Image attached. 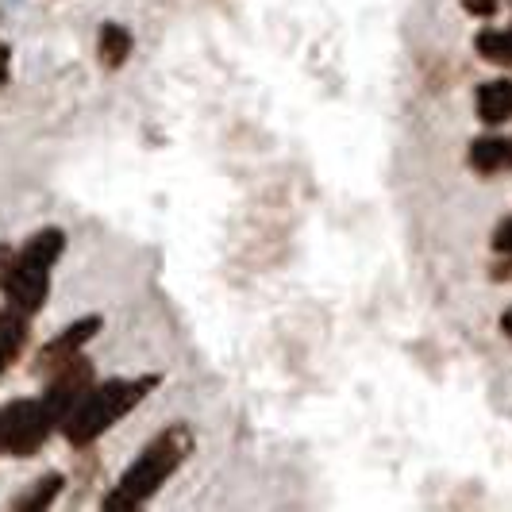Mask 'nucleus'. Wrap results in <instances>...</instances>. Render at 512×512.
<instances>
[{
	"label": "nucleus",
	"mask_w": 512,
	"mask_h": 512,
	"mask_svg": "<svg viewBox=\"0 0 512 512\" xmlns=\"http://www.w3.org/2000/svg\"><path fill=\"white\" fill-rule=\"evenodd\" d=\"M0 293H4L8 308L24 312V316H35V312H43L47 297H51V270L27 266V262H20V255H16L12 270H8V278H4V285H0Z\"/></svg>",
	"instance_id": "6"
},
{
	"label": "nucleus",
	"mask_w": 512,
	"mask_h": 512,
	"mask_svg": "<svg viewBox=\"0 0 512 512\" xmlns=\"http://www.w3.org/2000/svg\"><path fill=\"white\" fill-rule=\"evenodd\" d=\"M474 51L482 54L486 62H493V66H509L512 70V27H505V31H482L478 39H474Z\"/></svg>",
	"instance_id": "12"
},
{
	"label": "nucleus",
	"mask_w": 512,
	"mask_h": 512,
	"mask_svg": "<svg viewBox=\"0 0 512 512\" xmlns=\"http://www.w3.org/2000/svg\"><path fill=\"white\" fill-rule=\"evenodd\" d=\"M501 332H505V335L512 339V308L505 312V316H501Z\"/></svg>",
	"instance_id": "18"
},
{
	"label": "nucleus",
	"mask_w": 512,
	"mask_h": 512,
	"mask_svg": "<svg viewBox=\"0 0 512 512\" xmlns=\"http://www.w3.org/2000/svg\"><path fill=\"white\" fill-rule=\"evenodd\" d=\"M193 451V432L185 424H170L143 447V455L131 462L120 474V482L112 486V493H104L101 509L120 512V509H143L158 489L166 486L181 470V462Z\"/></svg>",
	"instance_id": "1"
},
{
	"label": "nucleus",
	"mask_w": 512,
	"mask_h": 512,
	"mask_svg": "<svg viewBox=\"0 0 512 512\" xmlns=\"http://www.w3.org/2000/svg\"><path fill=\"white\" fill-rule=\"evenodd\" d=\"M66 486V478L62 474H47V478H39L31 493H24L20 501H16V509L20 512H39V509H51L54 501H58V493Z\"/></svg>",
	"instance_id": "13"
},
{
	"label": "nucleus",
	"mask_w": 512,
	"mask_h": 512,
	"mask_svg": "<svg viewBox=\"0 0 512 512\" xmlns=\"http://www.w3.org/2000/svg\"><path fill=\"white\" fill-rule=\"evenodd\" d=\"M101 328H104L101 316H81L70 328H62L51 343L39 347V355H35V374H54V370H62L66 362H74L77 355L97 339Z\"/></svg>",
	"instance_id": "5"
},
{
	"label": "nucleus",
	"mask_w": 512,
	"mask_h": 512,
	"mask_svg": "<svg viewBox=\"0 0 512 512\" xmlns=\"http://www.w3.org/2000/svg\"><path fill=\"white\" fill-rule=\"evenodd\" d=\"M493 278H497V282H505V278H512V255H505V262H501V266L493 270Z\"/></svg>",
	"instance_id": "17"
},
{
	"label": "nucleus",
	"mask_w": 512,
	"mask_h": 512,
	"mask_svg": "<svg viewBox=\"0 0 512 512\" xmlns=\"http://www.w3.org/2000/svg\"><path fill=\"white\" fill-rule=\"evenodd\" d=\"M470 170L482 174V178H497V174H509L512 170V139L501 135H482L470 143Z\"/></svg>",
	"instance_id": "7"
},
{
	"label": "nucleus",
	"mask_w": 512,
	"mask_h": 512,
	"mask_svg": "<svg viewBox=\"0 0 512 512\" xmlns=\"http://www.w3.org/2000/svg\"><path fill=\"white\" fill-rule=\"evenodd\" d=\"M493 251H497V255H512V216L501 220L497 231H493Z\"/></svg>",
	"instance_id": "14"
},
{
	"label": "nucleus",
	"mask_w": 512,
	"mask_h": 512,
	"mask_svg": "<svg viewBox=\"0 0 512 512\" xmlns=\"http://www.w3.org/2000/svg\"><path fill=\"white\" fill-rule=\"evenodd\" d=\"M474 112L482 124H505L512 120V81L509 77H497V81H482L478 93H474Z\"/></svg>",
	"instance_id": "8"
},
{
	"label": "nucleus",
	"mask_w": 512,
	"mask_h": 512,
	"mask_svg": "<svg viewBox=\"0 0 512 512\" xmlns=\"http://www.w3.org/2000/svg\"><path fill=\"white\" fill-rule=\"evenodd\" d=\"M135 51V39L124 24H104L101 35H97V54H101V66L104 70H120L124 62Z\"/></svg>",
	"instance_id": "11"
},
{
	"label": "nucleus",
	"mask_w": 512,
	"mask_h": 512,
	"mask_svg": "<svg viewBox=\"0 0 512 512\" xmlns=\"http://www.w3.org/2000/svg\"><path fill=\"white\" fill-rule=\"evenodd\" d=\"M158 374H139V378H112V382H97L89 393H85V401L77 405L70 416H66V424H62V436L74 443L77 451H85V447H93L97 439L108 432V428H116L131 409H139L147 397H151L154 389H158Z\"/></svg>",
	"instance_id": "2"
},
{
	"label": "nucleus",
	"mask_w": 512,
	"mask_h": 512,
	"mask_svg": "<svg viewBox=\"0 0 512 512\" xmlns=\"http://www.w3.org/2000/svg\"><path fill=\"white\" fill-rule=\"evenodd\" d=\"M462 8H466L470 16H478V20H489V16H497L501 0H462Z\"/></svg>",
	"instance_id": "15"
},
{
	"label": "nucleus",
	"mask_w": 512,
	"mask_h": 512,
	"mask_svg": "<svg viewBox=\"0 0 512 512\" xmlns=\"http://www.w3.org/2000/svg\"><path fill=\"white\" fill-rule=\"evenodd\" d=\"M27 339H31V316L16 312V308H4L0 312V378L24 355Z\"/></svg>",
	"instance_id": "9"
},
{
	"label": "nucleus",
	"mask_w": 512,
	"mask_h": 512,
	"mask_svg": "<svg viewBox=\"0 0 512 512\" xmlns=\"http://www.w3.org/2000/svg\"><path fill=\"white\" fill-rule=\"evenodd\" d=\"M62 251H66V231L43 228V231H35L24 247H20V262L39 266V270H54V262L62 258Z\"/></svg>",
	"instance_id": "10"
},
{
	"label": "nucleus",
	"mask_w": 512,
	"mask_h": 512,
	"mask_svg": "<svg viewBox=\"0 0 512 512\" xmlns=\"http://www.w3.org/2000/svg\"><path fill=\"white\" fill-rule=\"evenodd\" d=\"M8 81H12V47L0 43V85H8Z\"/></svg>",
	"instance_id": "16"
},
{
	"label": "nucleus",
	"mask_w": 512,
	"mask_h": 512,
	"mask_svg": "<svg viewBox=\"0 0 512 512\" xmlns=\"http://www.w3.org/2000/svg\"><path fill=\"white\" fill-rule=\"evenodd\" d=\"M97 385V370H93V362L85 359V355H77L74 362H66L62 370H54L47 389H43V401H47V409L54 412V420L58 424H66V416L85 401V393Z\"/></svg>",
	"instance_id": "4"
},
{
	"label": "nucleus",
	"mask_w": 512,
	"mask_h": 512,
	"mask_svg": "<svg viewBox=\"0 0 512 512\" xmlns=\"http://www.w3.org/2000/svg\"><path fill=\"white\" fill-rule=\"evenodd\" d=\"M62 424L54 420L43 397H20L8 401L0 409V455L12 459H31L35 451H43V443L58 432Z\"/></svg>",
	"instance_id": "3"
}]
</instances>
